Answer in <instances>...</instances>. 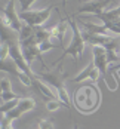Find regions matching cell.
Masks as SVG:
<instances>
[{
    "label": "cell",
    "instance_id": "1",
    "mask_svg": "<svg viewBox=\"0 0 120 129\" xmlns=\"http://www.w3.org/2000/svg\"><path fill=\"white\" fill-rule=\"evenodd\" d=\"M73 103L76 108L83 114H91L98 110L101 104V93L95 83H83L74 89Z\"/></svg>",
    "mask_w": 120,
    "mask_h": 129
},
{
    "label": "cell",
    "instance_id": "2",
    "mask_svg": "<svg viewBox=\"0 0 120 129\" xmlns=\"http://www.w3.org/2000/svg\"><path fill=\"white\" fill-rule=\"evenodd\" d=\"M65 19H67V22L70 24V27H71L73 37H71V42H70L68 48L64 49L62 55H61V56L58 58V61H55L52 65L61 62V61L65 58V55H71V56L74 58V62H77L80 58H82V55H83V51H85V45H86V43H85V39H83V34H82L80 28L77 27V21H76L73 16H70V15H65Z\"/></svg>",
    "mask_w": 120,
    "mask_h": 129
},
{
    "label": "cell",
    "instance_id": "3",
    "mask_svg": "<svg viewBox=\"0 0 120 129\" xmlns=\"http://www.w3.org/2000/svg\"><path fill=\"white\" fill-rule=\"evenodd\" d=\"M61 70H62V67L59 65L58 70H53V71H51V73L36 74V77L42 79L43 82H46V83L58 93V100L70 110V108H71V101H70V96H68V93H67L65 85H64V74H62Z\"/></svg>",
    "mask_w": 120,
    "mask_h": 129
},
{
    "label": "cell",
    "instance_id": "4",
    "mask_svg": "<svg viewBox=\"0 0 120 129\" xmlns=\"http://www.w3.org/2000/svg\"><path fill=\"white\" fill-rule=\"evenodd\" d=\"M2 24L12 28L13 31H16L19 34V31L22 28V22L19 18V12H16V9H15V0H9L8 5L2 9Z\"/></svg>",
    "mask_w": 120,
    "mask_h": 129
},
{
    "label": "cell",
    "instance_id": "5",
    "mask_svg": "<svg viewBox=\"0 0 120 129\" xmlns=\"http://www.w3.org/2000/svg\"><path fill=\"white\" fill-rule=\"evenodd\" d=\"M56 6H48L46 9H42V11H27V12H21L19 13V18L22 22H25L31 27H42L51 16V11Z\"/></svg>",
    "mask_w": 120,
    "mask_h": 129
},
{
    "label": "cell",
    "instance_id": "6",
    "mask_svg": "<svg viewBox=\"0 0 120 129\" xmlns=\"http://www.w3.org/2000/svg\"><path fill=\"white\" fill-rule=\"evenodd\" d=\"M92 52H93V64L99 70V73H101V76L104 79V82H105L107 85H108V88H110V83H108V79H107V65L110 64L108 62V58H107V51L102 46H93Z\"/></svg>",
    "mask_w": 120,
    "mask_h": 129
},
{
    "label": "cell",
    "instance_id": "7",
    "mask_svg": "<svg viewBox=\"0 0 120 129\" xmlns=\"http://www.w3.org/2000/svg\"><path fill=\"white\" fill-rule=\"evenodd\" d=\"M111 2L113 0H92V2H88L77 9V13H92V15L102 13L105 11V8L108 6V3H111Z\"/></svg>",
    "mask_w": 120,
    "mask_h": 129
},
{
    "label": "cell",
    "instance_id": "8",
    "mask_svg": "<svg viewBox=\"0 0 120 129\" xmlns=\"http://www.w3.org/2000/svg\"><path fill=\"white\" fill-rule=\"evenodd\" d=\"M99 74H101V73H99V70L95 67L93 62H91V64L88 65L85 70H82V73H80V74H77L76 77L71 79V82H76V83H77V82H82V80L89 79L92 83H95V82L98 80V77H99Z\"/></svg>",
    "mask_w": 120,
    "mask_h": 129
},
{
    "label": "cell",
    "instance_id": "9",
    "mask_svg": "<svg viewBox=\"0 0 120 129\" xmlns=\"http://www.w3.org/2000/svg\"><path fill=\"white\" fill-rule=\"evenodd\" d=\"M21 51H22V55H24V58H25L28 65H31V62L34 59H39L42 62V65L46 68V64H45V61L42 58V52H40L39 46H21Z\"/></svg>",
    "mask_w": 120,
    "mask_h": 129
},
{
    "label": "cell",
    "instance_id": "10",
    "mask_svg": "<svg viewBox=\"0 0 120 129\" xmlns=\"http://www.w3.org/2000/svg\"><path fill=\"white\" fill-rule=\"evenodd\" d=\"M79 22H82V25L85 27L86 31L91 33V34H101V36H110V37H113L111 31L104 24H93V22H86V21H79Z\"/></svg>",
    "mask_w": 120,
    "mask_h": 129
},
{
    "label": "cell",
    "instance_id": "11",
    "mask_svg": "<svg viewBox=\"0 0 120 129\" xmlns=\"http://www.w3.org/2000/svg\"><path fill=\"white\" fill-rule=\"evenodd\" d=\"M95 18L101 19L102 24H110V22L116 24V22L120 19V13L117 12V9H113V11H104L102 13L95 15Z\"/></svg>",
    "mask_w": 120,
    "mask_h": 129
},
{
    "label": "cell",
    "instance_id": "12",
    "mask_svg": "<svg viewBox=\"0 0 120 129\" xmlns=\"http://www.w3.org/2000/svg\"><path fill=\"white\" fill-rule=\"evenodd\" d=\"M0 65H2V71H8V73H12L13 76H19L22 71L19 70V67L15 64V61H13L12 58H6V59H2V62H0Z\"/></svg>",
    "mask_w": 120,
    "mask_h": 129
},
{
    "label": "cell",
    "instance_id": "13",
    "mask_svg": "<svg viewBox=\"0 0 120 129\" xmlns=\"http://www.w3.org/2000/svg\"><path fill=\"white\" fill-rule=\"evenodd\" d=\"M65 31H67V22L64 19H61V21L58 22V25L52 27L53 37H56V39L59 40L61 45H62V42H64V34H65Z\"/></svg>",
    "mask_w": 120,
    "mask_h": 129
},
{
    "label": "cell",
    "instance_id": "14",
    "mask_svg": "<svg viewBox=\"0 0 120 129\" xmlns=\"http://www.w3.org/2000/svg\"><path fill=\"white\" fill-rule=\"evenodd\" d=\"M34 107H36V103H34L33 98H21L19 100V104H18V108L22 111V114L31 111V110H34Z\"/></svg>",
    "mask_w": 120,
    "mask_h": 129
},
{
    "label": "cell",
    "instance_id": "15",
    "mask_svg": "<svg viewBox=\"0 0 120 129\" xmlns=\"http://www.w3.org/2000/svg\"><path fill=\"white\" fill-rule=\"evenodd\" d=\"M36 28L37 27H31L28 24H24L22 28H21V31H19V42H24V40L30 39L31 36H34L36 34Z\"/></svg>",
    "mask_w": 120,
    "mask_h": 129
},
{
    "label": "cell",
    "instance_id": "16",
    "mask_svg": "<svg viewBox=\"0 0 120 129\" xmlns=\"http://www.w3.org/2000/svg\"><path fill=\"white\" fill-rule=\"evenodd\" d=\"M19 100H21V98H18V100H12V101H8V103H3V104H2V107H0L2 116H3V114H8L11 110H13V108L19 104Z\"/></svg>",
    "mask_w": 120,
    "mask_h": 129
},
{
    "label": "cell",
    "instance_id": "17",
    "mask_svg": "<svg viewBox=\"0 0 120 129\" xmlns=\"http://www.w3.org/2000/svg\"><path fill=\"white\" fill-rule=\"evenodd\" d=\"M61 107H65V105L61 103L59 100H49V101H46V108H48L49 111H56V110H59Z\"/></svg>",
    "mask_w": 120,
    "mask_h": 129
},
{
    "label": "cell",
    "instance_id": "18",
    "mask_svg": "<svg viewBox=\"0 0 120 129\" xmlns=\"http://www.w3.org/2000/svg\"><path fill=\"white\" fill-rule=\"evenodd\" d=\"M55 48H58V46H55V43H53L52 40H45V42H42L39 45V49L42 53L46 51H51V49H55Z\"/></svg>",
    "mask_w": 120,
    "mask_h": 129
},
{
    "label": "cell",
    "instance_id": "19",
    "mask_svg": "<svg viewBox=\"0 0 120 129\" xmlns=\"http://www.w3.org/2000/svg\"><path fill=\"white\" fill-rule=\"evenodd\" d=\"M18 2H19V5H21V8H19V13H21V12L31 11V9H30V6H31L36 0H18Z\"/></svg>",
    "mask_w": 120,
    "mask_h": 129
},
{
    "label": "cell",
    "instance_id": "20",
    "mask_svg": "<svg viewBox=\"0 0 120 129\" xmlns=\"http://www.w3.org/2000/svg\"><path fill=\"white\" fill-rule=\"evenodd\" d=\"M37 128L39 129H53V123L48 119H40L37 122Z\"/></svg>",
    "mask_w": 120,
    "mask_h": 129
},
{
    "label": "cell",
    "instance_id": "21",
    "mask_svg": "<svg viewBox=\"0 0 120 129\" xmlns=\"http://www.w3.org/2000/svg\"><path fill=\"white\" fill-rule=\"evenodd\" d=\"M0 86H2V92H11V90H12V88H11V82H9V79L2 77V80H0Z\"/></svg>",
    "mask_w": 120,
    "mask_h": 129
},
{
    "label": "cell",
    "instance_id": "22",
    "mask_svg": "<svg viewBox=\"0 0 120 129\" xmlns=\"http://www.w3.org/2000/svg\"><path fill=\"white\" fill-rule=\"evenodd\" d=\"M107 58H108V62H119L120 61V56L114 51H107Z\"/></svg>",
    "mask_w": 120,
    "mask_h": 129
},
{
    "label": "cell",
    "instance_id": "23",
    "mask_svg": "<svg viewBox=\"0 0 120 129\" xmlns=\"http://www.w3.org/2000/svg\"><path fill=\"white\" fill-rule=\"evenodd\" d=\"M2 129H13L12 126H2Z\"/></svg>",
    "mask_w": 120,
    "mask_h": 129
},
{
    "label": "cell",
    "instance_id": "24",
    "mask_svg": "<svg viewBox=\"0 0 120 129\" xmlns=\"http://www.w3.org/2000/svg\"><path fill=\"white\" fill-rule=\"evenodd\" d=\"M73 129H79V125H77V123H74V126H73Z\"/></svg>",
    "mask_w": 120,
    "mask_h": 129
},
{
    "label": "cell",
    "instance_id": "25",
    "mask_svg": "<svg viewBox=\"0 0 120 129\" xmlns=\"http://www.w3.org/2000/svg\"><path fill=\"white\" fill-rule=\"evenodd\" d=\"M116 9H117V12H119V13H120V6H119V8H116Z\"/></svg>",
    "mask_w": 120,
    "mask_h": 129
},
{
    "label": "cell",
    "instance_id": "26",
    "mask_svg": "<svg viewBox=\"0 0 120 129\" xmlns=\"http://www.w3.org/2000/svg\"><path fill=\"white\" fill-rule=\"evenodd\" d=\"M62 5H65V0H64V2H62Z\"/></svg>",
    "mask_w": 120,
    "mask_h": 129
}]
</instances>
